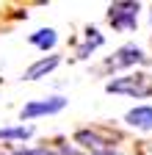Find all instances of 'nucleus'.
Returning a JSON list of instances; mask_svg holds the SVG:
<instances>
[{
	"mask_svg": "<svg viewBox=\"0 0 152 155\" xmlns=\"http://www.w3.org/2000/svg\"><path fill=\"white\" fill-rule=\"evenodd\" d=\"M102 42H105V39H102V33H100V31H89L86 42L78 47V58H89V53H94V50H97Z\"/></svg>",
	"mask_w": 152,
	"mask_h": 155,
	"instance_id": "nucleus-8",
	"label": "nucleus"
},
{
	"mask_svg": "<svg viewBox=\"0 0 152 155\" xmlns=\"http://www.w3.org/2000/svg\"><path fill=\"white\" fill-rule=\"evenodd\" d=\"M75 141H78L80 147H86V150H91V155H100V152L111 150V144H113V141L102 139V136L94 133V130H78L75 133Z\"/></svg>",
	"mask_w": 152,
	"mask_h": 155,
	"instance_id": "nucleus-5",
	"label": "nucleus"
},
{
	"mask_svg": "<svg viewBox=\"0 0 152 155\" xmlns=\"http://www.w3.org/2000/svg\"><path fill=\"white\" fill-rule=\"evenodd\" d=\"M33 133V127L22 125V127H0V141H17V139H28Z\"/></svg>",
	"mask_w": 152,
	"mask_h": 155,
	"instance_id": "nucleus-10",
	"label": "nucleus"
},
{
	"mask_svg": "<svg viewBox=\"0 0 152 155\" xmlns=\"http://www.w3.org/2000/svg\"><path fill=\"white\" fill-rule=\"evenodd\" d=\"M14 155H58V152H53L47 147H33V150H17Z\"/></svg>",
	"mask_w": 152,
	"mask_h": 155,
	"instance_id": "nucleus-11",
	"label": "nucleus"
},
{
	"mask_svg": "<svg viewBox=\"0 0 152 155\" xmlns=\"http://www.w3.org/2000/svg\"><path fill=\"white\" fill-rule=\"evenodd\" d=\"M141 61H144L141 47L125 45V47H119L116 53H113V58H108V67L111 69H122V67H133V64H141Z\"/></svg>",
	"mask_w": 152,
	"mask_h": 155,
	"instance_id": "nucleus-4",
	"label": "nucleus"
},
{
	"mask_svg": "<svg viewBox=\"0 0 152 155\" xmlns=\"http://www.w3.org/2000/svg\"><path fill=\"white\" fill-rule=\"evenodd\" d=\"M105 91L111 94H130V97H149L152 94V83L147 75H127V78H116L105 86Z\"/></svg>",
	"mask_w": 152,
	"mask_h": 155,
	"instance_id": "nucleus-1",
	"label": "nucleus"
},
{
	"mask_svg": "<svg viewBox=\"0 0 152 155\" xmlns=\"http://www.w3.org/2000/svg\"><path fill=\"white\" fill-rule=\"evenodd\" d=\"M61 64V58L58 55H50V58H39L36 64H31L25 69V81H39V78H44L47 72H53L55 67Z\"/></svg>",
	"mask_w": 152,
	"mask_h": 155,
	"instance_id": "nucleus-7",
	"label": "nucleus"
},
{
	"mask_svg": "<svg viewBox=\"0 0 152 155\" xmlns=\"http://www.w3.org/2000/svg\"><path fill=\"white\" fill-rule=\"evenodd\" d=\"M125 122L130 127H138V130H152V105H136L130 108Z\"/></svg>",
	"mask_w": 152,
	"mask_h": 155,
	"instance_id": "nucleus-6",
	"label": "nucleus"
},
{
	"mask_svg": "<svg viewBox=\"0 0 152 155\" xmlns=\"http://www.w3.org/2000/svg\"><path fill=\"white\" fill-rule=\"evenodd\" d=\"M138 3H113L108 8V19L116 31H136L138 25Z\"/></svg>",
	"mask_w": 152,
	"mask_h": 155,
	"instance_id": "nucleus-2",
	"label": "nucleus"
},
{
	"mask_svg": "<svg viewBox=\"0 0 152 155\" xmlns=\"http://www.w3.org/2000/svg\"><path fill=\"white\" fill-rule=\"evenodd\" d=\"M66 108V100L64 97H47V100H33L28 105H22L20 111V119H36V116H50V114H58Z\"/></svg>",
	"mask_w": 152,
	"mask_h": 155,
	"instance_id": "nucleus-3",
	"label": "nucleus"
},
{
	"mask_svg": "<svg viewBox=\"0 0 152 155\" xmlns=\"http://www.w3.org/2000/svg\"><path fill=\"white\" fill-rule=\"evenodd\" d=\"M55 31L53 28H42V31H36L33 36H31V45H36V47H42V50H47V47H53L55 45Z\"/></svg>",
	"mask_w": 152,
	"mask_h": 155,
	"instance_id": "nucleus-9",
	"label": "nucleus"
},
{
	"mask_svg": "<svg viewBox=\"0 0 152 155\" xmlns=\"http://www.w3.org/2000/svg\"><path fill=\"white\" fill-rule=\"evenodd\" d=\"M100 155H119V152H113V150H105V152H100Z\"/></svg>",
	"mask_w": 152,
	"mask_h": 155,
	"instance_id": "nucleus-12",
	"label": "nucleus"
}]
</instances>
